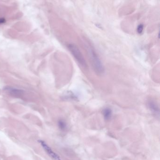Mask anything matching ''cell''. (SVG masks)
I'll list each match as a JSON object with an SVG mask.
<instances>
[{
	"label": "cell",
	"instance_id": "cell-1",
	"mask_svg": "<svg viewBox=\"0 0 160 160\" xmlns=\"http://www.w3.org/2000/svg\"><path fill=\"white\" fill-rule=\"evenodd\" d=\"M86 50L94 71L98 74H103L104 72L103 65L96 51L88 44L86 45Z\"/></svg>",
	"mask_w": 160,
	"mask_h": 160
},
{
	"label": "cell",
	"instance_id": "cell-2",
	"mask_svg": "<svg viewBox=\"0 0 160 160\" xmlns=\"http://www.w3.org/2000/svg\"><path fill=\"white\" fill-rule=\"evenodd\" d=\"M68 47L72 54L79 62V64L84 68H86L87 64L86 60L80 50H79V48L76 47V45H74L73 44H70L68 45Z\"/></svg>",
	"mask_w": 160,
	"mask_h": 160
},
{
	"label": "cell",
	"instance_id": "cell-3",
	"mask_svg": "<svg viewBox=\"0 0 160 160\" xmlns=\"http://www.w3.org/2000/svg\"><path fill=\"white\" fill-rule=\"evenodd\" d=\"M38 142L40 144L44 150L45 151L46 153L49 155V156L52 159L54 160H61L60 156L57 154V153H55L45 141L39 140H38Z\"/></svg>",
	"mask_w": 160,
	"mask_h": 160
},
{
	"label": "cell",
	"instance_id": "cell-4",
	"mask_svg": "<svg viewBox=\"0 0 160 160\" xmlns=\"http://www.w3.org/2000/svg\"><path fill=\"white\" fill-rule=\"evenodd\" d=\"M4 91L11 95L15 96H19L24 93V91L22 90L19 89L14 87L11 86H7L4 88Z\"/></svg>",
	"mask_w": 160,
	"mask_h": 160
},
{
	"label": "cell",
	"instance_id": "cell-5",
	"mask_svg": "<svg viewBox=\"0 0 160 160\" xmlns=\"http://www.w3.org/2000/svg\"><path fill=\"white\" fill-rule=\"evenodd\" d=\"M148 106L153 114L155 115H159V108L155 103L153 101H150L148 103Z\"/></svg>",
	"mask_w": 160,
	"mask_h": 160
},
{
	"label": "cell",
	"instance_id": "cell-6",
	"mask_svg": "<svg viewBox=\"0 0 160 160\" xmlns=\"http://www.w3.org/2000/svg\"><path fill=\"white\" fill-rule=\"evenodd\" d=\"M104 118L106 120H110L112 117V110L110 108H105L103 111Z\"/></svg>",
	"mask_w": 160,
	"mask_h": 160
},
{
	"label": "cell",
	"instance_id": "cell-7",
	"mask_svg": "<svg viewBox=\"0 0 160 160\" xmlns=\"http://www.w3.org/2000/svg\"><path fill=\"white\" fill-rule=\"evenodd\" d=\"M57 125L61 131H65L67 128V124L66 122L62 119H60L58 121Z\"/></svg>",
	"mask_w": 160,
	"mask_h": 160
},
{
	"label": "cell",
	"instance_id": "cell-8",
	"mask_svg": "<svg viewBox=\"0 0 160 160\" xmlns=\"http://www.w3.org/2000/svg\"><path fill=\"white\" fill-rule=\"evenodd\" d=\"M144 25L142 24H140L139 25V26L137 27V32L139 34H141L142 33L143 31Z\"/></svg>",
	"mask_w": 160,
	"mask_h": 160
},
{
	"label": "cell",
	"instance_id": "cell-9",
	"mask_svg": "<svg viewBox=\"0 0 160 160\" xmlns=\"http://www.w3.org/2000/svg\"><path fill=\"white\" fill-rule=\"evenodd\" d=\"M5 19L4 18H0V24H4L5 23Z\"/></svg>",
	"mask_w": 160,
	"mask_h": 160
}]
</instances>
